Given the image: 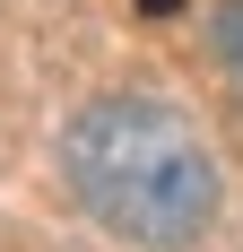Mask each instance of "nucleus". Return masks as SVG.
<instances>
[{
    "mask_svg": "<svg viewBox=\"0 0 243 252\" xmlns=\"http://www.w3.org/2000/svg\"><path fill=\"white\" fill-rule=\"evenodd\" d=\"M78 209L139 252H182L217 226V157L165 96H96L61 130Z\"/></svg>",
    "mask_w": 243,
    "mask_h": 252,
    "instance_id": "f257e3e1",
    "label": "nucleus"
},
{
    "mask_svg": "<svg viewBox=\"0 0 243 252\" xmlns=\"http://www.w3.org/2000/svg\"><path fill=\"white\" fill-rule=\"evenodd\" d=\"M209 44H217V61H226V87L243 96V0H217V9H209Z\"/></svg>",
    "mask_w": 243,
    "mask_h": 252,
    "instance_id": "f03ea898",
    "label": "nucleus"
}]
</instances>
